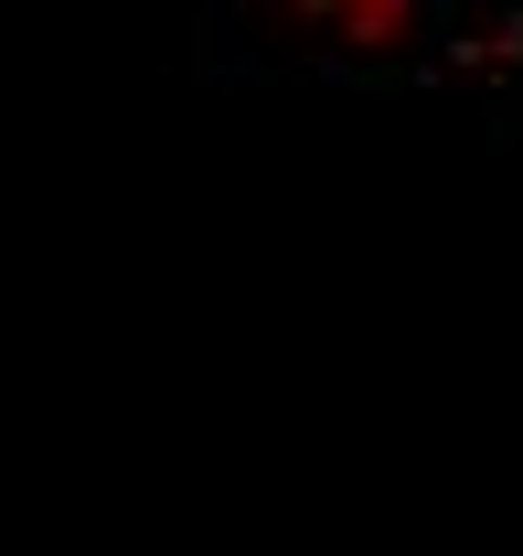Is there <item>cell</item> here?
Wrapping results in <instances>:
<instances>
[{"label": "cell", "instance_id": "6da1fadb", "mask_svg": "<svg viewBox=\"0 0 523 556\" xmlns=\"http://www.w3.org/2000/svg\"><path fill=\"white\" fill-rule=\"evenodd\" d=\"M417 22H428V0H342V43H363V65L417 43Z\"/></svg>", "mask_w": 523, "mask_h": 556}, {"label": "cell", "instance_id": "7a4b0ae2", "mask_svg": "<svg viewBox=\"0 0 523 556\" xmlns=\"http://www.w3.org/2000/svg\"><path fill=\"white\" fill-rule=\"evenodd\" d=\"M428 22H438V33H459V0H428Z\"/></svg>", "mask_w": 523, "mask_h": 556}]
</instances>
